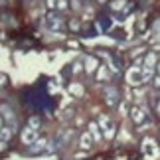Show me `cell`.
<instances>
[{
  "mask_svg": "<svg viewBox=\"0 0 160 160\" xmlns=\"http://www.w3.org/2000/svg\"><path fill=\"white\" fill-rule=\"evenodd\" d=\"M142 154L148 158V160H156V158L160 156L158 144H156L152 138H144V140H142Z\"/></svg>",
  "mask_w": 160,
  "mask_h": 160,
  "instance_id": "6da1fadb",
  "label": "cell"
},
{
  "mask_svg": "<svg viewBox=\"0 0 160 160\" xmlns=\"http://www.w3.org/2000/svg\"><path fill=\"white\" fill-rule=\"evenodd\" d=\"M97 122H99V127H101V131H103V137H105L107 140H111V138L115 137V122L111 121L107 115H101Z\"/></svg>",
  "mask_w": 160,
  "mask_h": 160,
  "instance_id": "7a4b0ae2",
  "label": "cell"
},
{
  "mask_svg": "<svg viewBox=\"0 0 160 160\" xmlns=\"http://www.w3.org/2000/svg\"><path fill=\"white\" fill-rule=\"evenodd\" d=\"M20 137H22V142H24V144L32 146L36 140L40 138V134H38V128H32V127L28 125V127L22 128V134H20Z\"/></svg>",
  "mask_w": 160,
  "mask_h": 160,
  "instance_id": "3957f363",
  "label": "cell"
},
{
  "mask_svg": "<svg viewBox=\"0 0 160 160\" xmlns=\"http://www.w3.org/2000/svg\"><path fill=\"white\" fill-rule=\"evenodd\" d=\"M127 81L131 83V85H140V83H144V81H142V65L131 67V69L127 71Z\"/></svg>",
  "mask_w": 160,
  "mask_h": 160,
  "instance_id": "277c9868",
  "label": "cell"
},
{
  "mask_svg": "<svg viewBox=\"0 0 160 160\" xmlns=\"http://www.w3.org/2000/svg\"><path fill=\"white\" fill-rule=\"evenodd\" d=\"M30 150H32L34 154H40V152H52L53 144L50 142V140H46V138H38L32 146H30Z\"/></svg>",
  "mask_w": 160,
  "mask_h": 160,
  "instance_id": "5b68a950",
  "label": "cell"
},
{
  "mask_svg": "<svg viewBox=\"0 0 160 160\" xmlns=\"http://www.w3.org/2000/svg\"><path fill=\"white\" fill-rule=\"evenodd\" d=\"M0 117H2V119L8 122L10 127H14V128H16V117H14V111H12L8 105H2V107H0Z\"/></svg>",
  "mask_w": 160,
  "mask_h": 160,
  "instance_id": "8992f818",
  "label": "cell"
},
{
  "mask_svg": "<svg viewBox=\"0 0 160 160\" xmlns=\"http://www.w3.org/2000/svg\"><path fill=\"white\" fill-rule=\"evenodd\" d=\"M46 24H48V28H50V30H55V32L63 30V22H61V18L55 16V14H50V16H48V18H46Z\"/></svg>",
  "mask_w": 160,
  "mask_h": 160,
  "instance_id": "52a82bcc",
  "label": "cell"
},
{
  "mask_svg": "<svg viewBox=\"0 0 160 160\" xmlns=\"http://www.w3.org/2000/svg\"><path fill=\"white\" fill-rule=\"evenodd\" d=\"M87 131L89 134L93 137L95 142H99V140H103L105 137H103V131H101V127H99V122H89V127H87Z\"/></svg>",
  "mask_w": 160,
  "mask_h": 160,
  "instance_id": "ba28073f",
  "label": "cell"
},
{
  "mask_svg": "<svg viewBox=\"0 0 160 160\" xmlns=\"http://www.w3.org/2000/svg\"><path fill=\"white\" fill-rule=\"evenodd\" d=\"M105 101H107V105L115 107L117 101H119V91H117L115 87H107L105 89Z\"/></svg>",
  "mask_w": 160,
  "mask_h": 160,
  "instance_id": "9c48e42d",
  "label": "cell"
},
{
  "mask_svg": "<svg viewBox=\"0 0 160 160\" xmlns=\"http://www.w3.org/2000/svg\"><path fill=\"white\" fill-rule=\"evenodd\" d=\"M131 117H132V121L137 122V125H142V122L146 121V113H144V109H142V107H132Z\"/></svg>",
  "mask_w": 160,
  "mask_h": 160,
  "instance_id": "30bf717a",
  "label": "cell"
},
{
  "mask_svg": "<svg viewBox=\"0 0 160 160\" xmlns=\"http://www.w3.org/2000/svg\"><path fill=\"white\" fill-rule=\"evenodd\" d=\"M93 142H95V140H93V137L89 134V131H87V132H83V134H81V138H79V146H81L83 150H89L91 146H93Z\"/></svg>",
  "mask_w": 160,
  "mask_h": 160,
  "instance_id": "8fae6325",
  "label": "cell"
},
{
  "mask_svg": "<svg viewBox=\"0 0 160 160\" xmlns=\"http://www.w3.org/2000/svg\"><path fill=\"white\" fill-rule=\"evenodd\" d=\"M14 131L16 128L14 127H10V125H4V128L0 131V140H4V142H8V140L14 137Z\"/></svg>",
  "mask_w": 160,
  "mask_h": 160,
  "instance_id": "7c38bea8",
  "label": "cell"
},
{
  "mask_svg": "<svg viewBox=\"0 0 160 160\" xmlns=\"http://www.w3.org/2000/svg\"><path fill=\"white\" fill-rule=\"evenodd\" d=\"M142 67H146V69H154V67H156V55L154 53H146Z\"/></svg>",
  "mask_w": 160,
  "mask_h": 160,
  "instance_id": "4fadbf2b",
  "label": "cell"
},
{
  "mask_svg": "<svg viewBox=\"0 0 160 160\" xmlns=\"http://www.w3.org/2000/svg\"><path fill=\"white\" fill-rule=\"evenodd\" d=\"M95 69H97V59L91 58V55H89V58H85V71H87V73H93Z\"/></svg>",
  "mask_w": 160,
  "mask_h": 160,
  "instance_id": "5bb4252c",
  "label": "cell"
},
{
  "mask_svg": "<svg viewBox=\"0 0 160 160\" xmlns=\"http://www.w3.org/2000/svg\"><path fill=\"white\" fill-rule=\"evenodd\" d=\"M154 79V69H146V67H142V81L148 83Z\"/></svg>",
  "mask_w": 160,
  "mask_h": 160,
  "instance_id": "9a60e30c",
  "label": "cell"
},
{
  "mask_svg": "<svg viewBox=\"0 0 160 160\" xmlns=\"http://www.w3.org/2000/svg\"><path fill=\"white\" fill-rule=\"evenodd\" d=\"M97 79H99V81H107V79H109V71H107L105 65L99 67V71H97Z\"/></svg>",
  "mask_w": 160,
  "mask_h": 160,
  "instance_id": "2e32d148",
  "label": "cell"
},
{
  "mask_svg": "<svg viewBox=\"0 0 160 160\" xmlns=\"http://www.w3.org/2000/svg\"><path fill=\"white\" fill-rule=\"evenodd\" d=\"M69 91H71L75 97H81V95H83V87H81L79 83H71V85H69Z\"/></svg>",
  "mask_w": 160,
  "mask_h": 160,
  "instance_id": "e0dca14e",
  "label": "cell"
},
{
  "mask_svg": "<svg viewBox=\"0 0 160 160\" xmlns=\"http://www.w3.org/2000/svg\"><path fill=\"white\" fill-rule=\"evenodd\" d=\"M122 6H125V0H113V2H111V8L113 10H121Z\"/></svg>",
  "mask_w": 160,
  "mask_h": 160,
  "instance_id": "ac0fdd59",
  "label": "cell"
},
{
  "mask_svg": "<svg viewBox=\"0 0 160 160\" xmlns=\"http://www.w3.org/2000/svg\"><path fill=\"white\" fill-rule=\"evenodd\" d=\"M28 125L32 127V128H40V119H38V117H30Z\"/></svg>",
  "mask_w": 160,
  "mask_h": 160,
  "instance_id": "d6986e66",
  "label": "cell"
},
{
  "mask_svg": "<svg viewBox=\"0 0 160 160\" xmlns=\"http://www.w3.org/2000/svg\"><path fill=\"white\" fill-rule=\"evenodd\" d=\"M152 87H154V91H158V93H160V75L152 79Z\"/></svg>",
  "mask_w": 160,
  "mask_h": 160,
  "instance_id": "ffe728a7",
  "label": "cell"
},
{
  "mask_svg": "<svg viewBox=\"0 0 160 160\" xmlns=\"http://www.w3.org/2000/svg\"><path fill=\"white\" fill-rule=\"evenodd\" d=\"M59 2H61V0H48V6H50V8H58Z\"/></svg>",
  "mask_w": 160,
  "mask_h": 160,
  "instance_id": "44dd1931",
  "label": "cell"
},
{
  "mask_svg": "<svg viewBox=\"0 0 160 160\" xmlns=\"http://www.w3.org/2000/svg\"><path fill=\"white\" fill-rule=\"evenodd\" d=\"M6 81H8L6 73H0V87H2V85H6Z\"/></svg>",
  "mask_w": 160,
  "mask_h": 160,
  "instance_id": "7402d4cb",
  "label": "cell"
},
{
  "mask_svg": "<svg viewBox=\"0 0 160 160\" xmlns=\"http://www.w3.org/2000/svg\"><path fill=\"white\" fill-rule=\"evenodd\" d=\"M79 71H81V61H77L75 67H73V73H79Z\"/></svg>",
  "mask_w": 160,
  "mask_h": 160,
  "instance_id": "603a6c76",
  "label": "cell"
},
{
  "mask_svg": "<svg viewBox=\"0 0 160 160\" xmlns=\"http://www.w3.org/2000/svg\"><path fill=\"white\" fill-rule=\"evenodd\" d=\"M6 148V142H4V140H0V152H2Z\"/></svg>",
  "mask_w": 160,
  "mask_h": 160,
  "instance_id": "cb8c5ba5",
  "label": "cell"
},
{
  "mask_svg": "<svg viewBox=\"0 0 160 160\" xmlns=\"http://www.w3.org/2000/svg\"><path fill=\"white\" fill-rule=\"evenodd\" d=\"M2 128H4V119L0 117V131H2Z\"/></svg>",
  "mask_w": 160,
  "mask_h": 160,
  "instance_id": "d4e9b609",
  "label": "cell"
},
{
  "mask_svg": "<svg viewBox=\"0 0 160 160\" xmlns=\"http://www.w3.org/2000/svg\"><path fill=\"white\" fill-rule=\"evenodd\" d=\"M156 67H158V75H160V61H158V65H156Z\"/></svg>",
  "mask_w": 160,
  "mask_h": 160,
  "instance_id": "484cf974",
  "label": "cell"
},
{
  "mask_svg": "<svg viewBox=\"0 0 160 160\" xmlns=\"http://www.w3.org/2000/svg\"><path fill=\"white\" fill-rule=\"evenodd\" d=\"M156 109H158V113H160V101H158V107H156Z\"/></svg>",
  "mask_w": 160,
  "mask_h": 160,
  "instance_id": "4316f807",
  "label": "cell"
}]
</instances>
